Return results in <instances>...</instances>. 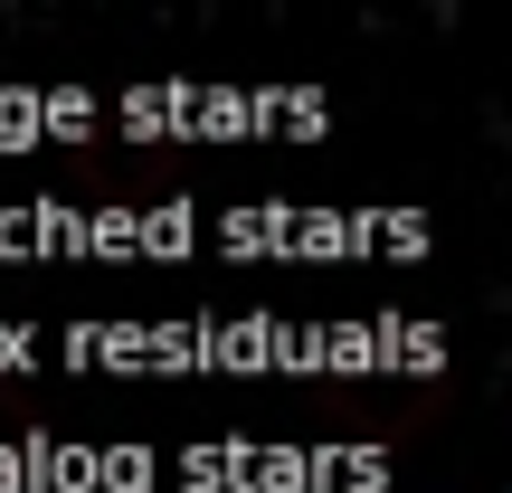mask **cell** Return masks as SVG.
Returning <instances> with one entry per match:
<instances>
[]
</instances>
